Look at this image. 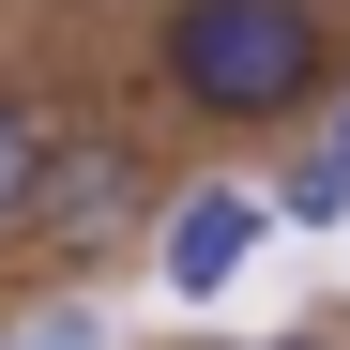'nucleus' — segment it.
Listing matches in <instances>:
<instances>
[{
	"instance_id": "f257e3e1",
	"label": "nucleus",
	"mask_w": 350,
	"mask_h": 350,
	"mask_svg": "<svg viewBox=\"0 0 350 350\" xmlns=\"http://www.w3.org/2000/svg\"><path fill=\"white\" fill-rule=\"evenodd\" d=\"M152 92L183 107V122H305L335 92V16L320 0H167L152 16Z\"/></svg>"
},
{
	"instance_id": "f03ea898",
	"label": "nucleus",
	"mask_w": 350,
	"mask_h": 350,
	"mask_svg": "<svg viewBox=\"0 0 350 350\" xmlns=\"http://www.w3.org/2000/svg\"><path fill=\"white\" fill-rule=\"evenodd\" d=\"M152 198H167V183H152V137H137V122H62L31 213H16V244H31L46 274H107V259L152 228Z\"/></svg>"
},
{
	"instance_id": "7ed1b4c3",
	"label": "nucleus",
	"mask_w": 350,
	"mask_h": 350,
	"mask_svg": "<svg viewBox=\"0 0 350 350\" xmlns=\"http://www.w3.org/2000/svg\"><path fill=\"white\" fill-rule=\"evenodd\" d=\"M259 228H274V198H244V183H183V198H152V274L198 305V289H228V274H244V244H259Z\"/></svg>"
},
{
	"instance_id": "20e7f679",
	"label": "nucleus",
	"mask_w": 350,
	"mask_h": 350,
	"mask_svg": "<svg viewBox=\"0 0 350 350\" xmlns=\"http://www.w3.org/2000/svg\"><path fill=\"white\" fill-rule=\"evenodd\" d=\"M46 92H0V244H16V213H31V183H46Z\"/></svg>"
},
{
	"instance_id": "39448f33",
	"label": "nucleus",
	"mask_w": 350,
	"mask_h": 350,
	"mask_svg": "<svg viewBox=\"0 0 350 350\" xmlns=\"http://www.w3.org/2000/svg\"><path fill=\"white\" fill-rule=\"evenodd\" d=\"M274 213H289V228H335V213H350V167H335V152H289Z\"/></svg>"
},
{
	"instance_id": "423d86ee",
	"label": "nucleus",
	"mask_w": 350,
	"mask_h": 350,
	"mask_svg": "<svg viewBox=\"0 0 350 350\" xmlns=\"http://www.w3.org/2000/svg\"><path fill=\"white\" fill-rule=\"evenodd\" d=\"M320 152H335V167H350V92H335V107H320Z\"/></svg>"
},
{
	"instance_id": "0eeeda50",
	"label": "nucleus",
	"mask_w": 350,
	"mask_h": 350,
	"mask_svg": "<svg viewBox=\"0 0 350 350\" xmlns=\"http://www.w3.org/2000/svg\"><path fill=\"white\" fill-rule=\"evenodd\" d=\"M16 350H92V320H46V335H16Z\"/></svg>"
},
{
	"instance_id": "6e6552de",
	"label": "nucleus",
	"mask_w": 350,
	"mask_h": 350,
	"mask_svg": "<svg viewBox=\"0 0 350 350\" xmlns=\"http://www.w3.org/2000/svg\"><path fill=\"white\" fill-rule=\"evenodd\" d=\"M274 350H320V335H274Z\"/></svg>"
}]
</instances>
